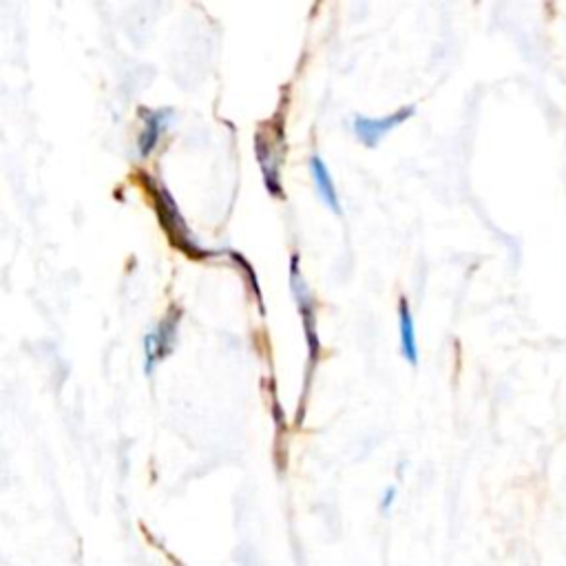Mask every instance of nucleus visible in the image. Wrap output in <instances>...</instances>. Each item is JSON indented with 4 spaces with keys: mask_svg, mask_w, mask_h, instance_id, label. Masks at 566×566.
<instances>
[{
    "mask_svg": "<svg viewBox=\"0 0 566 566\" xmlns=\"http://www.w3.org/2000/svg\"><path fill=\"white\" fill-rule=\"evenodd\" d=\"M139 115L144 119V128L137 139V153L139 157H148L157 148L164 130L168 128L172 108H139Z\"/></svg>",
    "mask_w": 566,
    "mask_h": 566,
    "instance_id": "obj_5",
    "label": "nucleus"
},
{
    "mask_svg": "<svg viewBox=\"0 0 566 566\" xmlns=\"http://www.w3.org/2000/svg\"><path fill=\"white\" fill-rule=\"evenodd\" d=\"M144 177H146L148 192H150V197H153V201H155L157 219H159V223L164 226V230H166L170 243H172L175 248H179L181 252H186L188 256H192V259H206V256L219 254L217 250H203V248L192 239V234H190V230H188V223L184 221V217H181V212H179V206L175 203V199H172V195L168 192V188H166L164 184H159V181L148 179V175H144Z\"/></svg>",
    "mask_w": 566,
    "mask_h": 566,
    "instance_id": "obj_1",
    "label": "nucleus"
},
{
    "mask_svg": "<svg viewBox=\"0 0 566 566\" xmlns=\"http://www.w3.org/2000/svg\"><path fill=\"white\" fill-rule=\"evenodd\" d=\"M290 287H292V294L296 298V305H298V312H301V318H303V329H305V340H307V352H310V374H312V367L316 365V358L321 356V343H318V334H316V305H314V296L312 292L307 290L305 285V279L298 270V254H292L290 259Z\"/></svg>",
    "mask_w": 566,
    "mask_h": 566,
    "instance_id": "obj_2",
    "label": "nucleus"
},
{
    "mask_svg": "<svg viewBox=\"0 0 566 566\" xmlns=\"http://www.w3.org/2000/svg\"><path fill=\"white\" fill-rule=\"evenodd\" d=\"M310 175H312V181H314L316 192H318V197L323 199V203H325L332 212L340 214V201H338L334 181H332V177H329V170H327L325 161H323L318 155H312V157H310Z\"/></svg>",
    "mask_w": 566,
    "mask_h": 566,
    "instance_id": "obj_7",
    "label": "nucleus"
},
{
    "mask_svg": "<svg viewBox=\"0 0 566 566\" xmlns=\"http://www.w3.org/2000/svg\"><path fill=\"white\" fill-rule=\"evenodd\" d=\"M416 113V106H400L396 108L394 113L389 115H382V117H365V115H356L354 122H352V128H354V135L358 137V142L367 148H374L378 146V142L389 133L394 130L398 124L407 122L411 115Z\"/></svg>",
    "mask_w": 566,
    "mask_h": 566,
    "instance_id": "obj_4",
    "label": "nucleus"
},
{
    "mask_svg": "<svg viewBox=\"0 0 566 566\" xmlns=\"http://www.w3.org/2000/svg\"><path fill=\"white\" fill-rule=\"evenodd\" d=\"M394 500H396V486L385 489L382 500H380V511H382V513H387V511L394 506Z\"/></svg>",
    "mask_w": 566,
    "mask_h": 566,
    "instance_id": "obj_10",
    "label": "nucleus"
},
{
    "mask_svg": "<svg viewBox=\"0 0 566 566\" xmlns=\"http://www.w3.org/2000/svg\"><path fill=\"white\" fill-rule=\"evenodd\" d=\"M254 150H256V161L261 166V172H263V184H265V190L281 199L283 197V186H281V175H279V166H281V159H279V153L276 148L270 144L268 135L263 139V135L259 133L256 139H254Z\"/></svg>",
    "mask_w": 566,
    "mask_h": 566,
    "instance_id": "obj_6",
    "label": "nucleus"
},
{
    "mask_svg": "<svg viewBox=\"0 0 566 566\" xmlns=\"http://www.w3.org/2000/svg\"><path fill=\"white\" fill-rule=\"evenodd\" d=\"M398 332H400V352L407 363L418 365V343H416V325L411 318V307L405 296L398 303Z\"/></svg>",
    "mask_w": 566,
    "mask_h": 566,
    "instance_id": "obj_8",
    "label": "nucleus"
},
{
    "mask_svg": "<svg viewBox=\"0 0 566 566\" xmlns=\"http://www.w3.org/2000/svg\"><path fill=\"white\" fill-rule=\"evenodd\" d=\"M232 259H234V263H239V268L250 276V281H252V290H254V296H256V303L261 305V287H259V281H256V274H254V270L250 268V263L239 254V252H228ZM261 310H263V305H261Z\"/></svg>",
    "mask_w": 566,
    "mask_h": 566,
    "instance_id": "obj_9",
    "label": "nucleus"
},
{
    "mask_svg": "<svg viewBox=\"0 0 566 566\" xmlns=\"http://www.w3.org/2000/svg\"><path fill=\"white\" fill-rule=\"evenodd\" d=\"M179 310L172 305L168 314L159 321V325L144 336V369L150 376L155 365L164 360L177 343V329H179Z\"/></svg>",
    "mask_w": 566,
    "mask_h": 566,
    "instance_id": "obj_3",
    "label": "nucleus"
}]
</instances>
